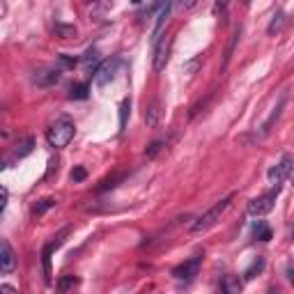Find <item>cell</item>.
Masks as SVG:
<instances>
[{"instance_id":"1","label":"cell","mask_w":294,"mask_h":294,"mask_svg":"<svg viewBox=\"0 0 294 294\" xmlns=\"http://www.w3.org/2000/svg\"><path fill=\"white\" fill-rule=\"evenodd\" d=\"M74 133H76L74 119L60 117V119H55V122L48 127V131H46V140H48L51 147H55V150H62V147H67L69 142H71Z\"/></svg>"},{"instance_id":"2","label":"cell","mask_w":294,"mask_h":294,"mask_svg":"<svg viewBox=\"0 0 294 294\" xmlns=\"http://www.w3.org/2000/svg\"><path fill=\"white\" fill-rule=\"evenodd\" d=\"M230 202H232V195L223 198V200H218L214 207H209V209H207L205 214H202L200 218L191 225V232L198 234V232H205V230H209L211 225H216V220H220V216H223V211L230 207Z\"/></svg>"},{"instance_id":"3","label":"cell","mask_w":294,"mask_h":294,"mask_svg":"<svg viewBox=\"0 0 294 294\" xmlns=\"http://www.w3.org/2000/svg\"><path fill=\"white\" fill-rule=\"evenodd\" d=\"M292 170H294V156L292 154H283L278 163H276L274 168L266 173V177H269L271 184H283L285 179L292 175Z\"/></svg>"},{"instance_id":"4","label":"cell","mask_w":294,"mask_h":294,"mask_svg":"<svg viewBox=\"0 0 294 294\" xmlns=\"http://www.w3.org/2000/svg\"><path fill=\"white\" fill-rule=\"evenodd\" d=\"M276 198H278V188L271 193H266V195H260V198H253L251 202H248V214L251 216H264L269 214L271 209H274L276 205Z\"/></svg>"},{"instance_id":"5","label":"cell","mask_w":294,"mask_h":294,"mask_svg":"<svg viewBox=\"0 0 294 294\" xmlns=\"http://www.w3.org/2000/svg\"><path fill=\"white\" fill-rule=\"evenodd\" d=\"M117 69H119V58H110V60H106V62H101L99 67H96V71H94L96 87H106V85H108V83L115 78Z\"/></svg>"},{"instance_id":"6","label":"cell","mask_w":294,"mask_h":294,"mask_svg":"<svg viewBox=\"0 0 294 294\" xmlns=\"http://www.w3.org/2000/svg\"><path fill=\"white\" fill-rule=\"evenodd\" d=\"M200 264H202V255H193L191 260H186L184 264L175 266V269H173V276H175L177 280L191 283V280L198 276V271H200Z\"/></svg>"},{"instance_id":"7","label":"cell","mask_w":294,"mask_h":294,"mask_svg":"<svg viewBox=\"0 0 294 294\" xmlns=\"http://www.w3.org/2000/svg\"><path fill=\"white\" fill-rule=\"evenodd\" d=\"M62 78V69L60 67H39L32 76V83L37 87H53L55 83H60Z\"/></svg>"},{"instance_id":"8","label":"cell","mask_w":294,"mask_h":294,"mask_svg":"<svg viewBox=\"0 0 294 294\" xmlns=\"http://www.w3.org/2000/svg\"><path fill=\"white\" fill-rule=\"evenodd\" d=\"M32 150H35V138L28 136L26 140H21L18 145H14V150L9 152L7 156H5V168H9V165H14L16 161L26 159L28 154H32Z\"/></svg>"},{"instance_id":"9","label":"cell","mask_w":294,"mask_h":294,"mask_svg":"<svg viewBox=\"0 0 294 294\" xmlns=\"http://www.w3.org/2000/svg\"><path fill=\"white\" fill-rule=\"evenodd\" d=\"M170 44H173V39H170L168 35H163V37L159 39V44L154 46V71H163L165 62H168Z\"/></svg>"},{"instance_id":"10","label":"cell","mask_w":294,"mask_h":294,"mask_svg":"<svg viewBox=\"0 0 294 294\" xmlns=\"http://www.w3.org/2000/svg\"><path fill=\"white\" fill-rule=\"evenodd\" d=\"M14 266H16V255H14L7 239H3V241H0V271L7 276L14 271Z\"/></svg>"},{"instance_id":"11","label":"cell","mask_w":294,"mask_h":294,"mask_svg":"<svg viewBox=\"0 0 294 294\" xmlns=\"http://www.w3.org/2000/svg\"><path fill=\"white\" fill-rule=\"evenodd\" d=\"M285 104H287V94H280V99H278V104H276V108L271 110V115L264 119V124H262V127H260V131L255 133L257 138H264L266 133L271 131V127H274V124H276V119H278V117H280V113H283Z\"/></svg>"},{"instance_id":"12","label":"cell","mask_w":294,"mask_h":294,"mask_svg":"<svg viewBox=\"0 0 294 294\" xmlns=\"http://www.w3.org/2000/svg\"><path fill=\"white\" fill-rule=\"evenodd\" d=\"M53 30H55V35H58L60 39H71V37L78 35L76 26H71V23H62V21H55Z\"/></svg>"},{"instance_id":"13","label":"cell","mask_w":294,"mask_h":294,"mask_svg":"<svg viewBox=\"0 0 294 294\" xmlns=\"http://www.w3.org/2000/svg\"><path fill=\"white\" fill-rule=\"evenodd\" d=\"M223 294H241V280L239 276H225L223 283H220Z\"/></svg>"},{"instance_id":"14","label":"cell","mask_w":294,"mask_h":294,"mask_svg":"<svg viewBox=\"0 0 294 294\" xmlns=\"http://www.w3.org/2000/svg\"><path fill=\"white\" fill-rule=\"evenodd\" d=\"M53 243H46L44 248H41V266H44V278L46 283H51V253H53Z\"/></svg>"},{"instance_id":"15","label":"cell","mask_w":294,"mask_h":294,"mask_svg":"<svg viewBox=\"0 0 294 294\" xmlns=\"http://www.w3.org/2000/svg\"><path fill=\"white\" fill-rule=\"evenodd\" d=\"M81 62L85 64L87 69H90V67H96V64L101 62V53H99V48H94V46H92V48H87L85 53H83Z\"/></svg>"},{"instance_id":"16","label":"cell","mask_w":294,"mask_h":294,"mask_svg":"<svg viewBox=\"0 0 294 294\" xmlns=\"http://www.w3.org/2000/svg\"><path fill=\"white\" fill-rule=\"evenodd\" d=\"M90 94V85L87 83H74L69 87V99H87Z\"/></svg>"},{"instance_id":"17","label":"cell","mask_w":294,"mask_h":294,"mask_svg":"<svg viewBox=\"0 0 294 294\" xmlns=\"http://www.w3.org/2000/svg\"><path fill=\"white\" fill-rule=\"evenodd\" d=\"M285 21H287V18H285V12H276L274 18H271V23H269V28H266V32H269V35H278V32L283 30Z\"/></svg>"},{"instance_id":"18","label":"cell","mask_w":294,"mask_h":294,"mask_svg":"<svg viewBox=\"0 0 294 294\" xmlns=\"http://www.w3.org/2000/svg\"><path fill=\"white\" fill-rule=\"evenodd\" d=\"M239 35H241V28H234L232 37H230V44H228V48H225V58H223V67H228L230 58H232V53H234V46H237V41H239Z\"/></svg>"},{"instance_id":"19","label":"cell","mask_w":294,"mask_h":294,"mask_svg":"<svg viewBox=\"0 0 294 294\" xmlns=\"http://www.w3.org/2000/svg\"><path fill=\"white\" fill-rule=\"evenodd\" d=\"M51 207H55V200H53V198H44V200H39V202H35V205H32V216L46 214Z\"/></svg>"},{"instance_id":"20","label":"cell","mask_w":294,"mask_h":294,"mask_svg":"<svg viewBox=\"0 0 294 294\" xmlns=\"http://www.w3.org/2000/svg\"><path fill=\"white\" fill-rule=\"evenodd\" d=\"M159 115H161V110H159V101H152V106L147 108V113H145V122H147V127H156V122H159Z\"/></svg>"},{"instance_id":"21","label":"cell","mask_w":294,"mask_h":294,"mask_svg":"<svg viewBox=\"0 0 294 294\" xmlns=\"http://www.w3.org/2000/svg\"><path fill=\"white\" fill-rule=\"evenodd\" d=\"M129 113H131V101L124 99L122 104H119V133L127 129V119H129Z\"/></svg>"},{"instance_id":"22","label":"cell","mask_w":294,"mask_h":294,"mask_svg":"<svg viewBox=\"0 0 294 294\" xmlns=\"http://www.w3.org/2000/svg\"><path fill=\"white\" fill-rule=\"evenodd\" d=\"M262 269H264V257H257V260L253 262V264L248 266L246 271H243V278H246V280H253L257 274H260Z\"/></svg>"},{"instance_id":"23","label":"cell","mask_w":294,"mask_h":294,"mask_svg":"<svg viewBox=\"0 0 294 294\" xmlns=\"http://www.w3.org/2000/svg\"><path fill=\"white\" fill-rule=\"evenodd\" d=\"M253 234H255L260 241H269V239H271V230L266 228L264 220H257V225L253 228Z\"/></svg>"},{"instance_id":"24","label":"cell","mask_w":294,"mask_h":294,"mask_svg":"<svg viewBox=\"0 0 294 294\" xmlns=\"http://www.w3.org/2000/svg\"><path fill=\"white\" fill-rule=\"evenodd\" d=\"M71 285H76V278H74L71 274H64L62 278L58 280V294H64L69 287H71Z\"/></svg>"},{"instance_id":"25","label":"cell","mask_w":294,"mask_h":294,"mask_svg":"<svg viewBox=\"0 0 294 294\" xmlns=\"http://www.w3.org/2000/svg\"><path fill=\"white\" fill-rule=\"evenodd\" d=\"M161 150H163V140H154V142H150V145H147L145 156H147V159H154Z\"/></svg>"},{"instance_id":"26","label":"cell","mask_w":294,"mask_h":294,"mask_svg":"<svg viewBox=\"0 0 294 294\" xmlns=\"http://www.w3.org/2000/svg\"><path fill=\"white\" fill-rule=\"evenodd\" d=\"M85 179H87V170L83 168V165H76V168L71 170V182L81 184V182H85Z\"/></svg>"},{"instance_id":"27","label":"cell","mask_w":294,"mask_h":294,"mask_svg":"<svg viewBox=\"0 0 294 294\" xmlns=\"http://www.w3.org/2000/svg\"><path fill=\"white\" fill-rule=\"evenodd\" d=\"M200 64H202V55H195V58H193V60H188V62H184V74H193V71H195V69L198 67H200Z\"/></svg>"},{"instance_id":"28","label":"cell","mask_w":294,"mask_h":294,"mask_svg":"<svg viewBox=\"0 0 294 294\" xmlns=\"http://www.w3.org/2000/svg\"><path fill=\"white\" fill-rule=\"evenodd\" d=\"M122 177H124V175H115V177H110V179H104V182H101V186H99V191H108V188L117 186V182Z\"/></svg>"},{"instance_id":"29","label":"cell","mask_w":294,"mask_h":294,"mask_svg":"<svg viewBox=\"0 0 294 294\" xmlns=\"http://www.w3.org/2000/svg\"><path fill=\"white\" fill-rule=\"evenodd\" d=\"M60 62H62L64 67H74V64H76L78 60H76V58H69V55H64V53H62V55H60Z\"/></svg>"},{"instance_id":"30","label":"cell","mask_w":294,"mask_h":294,"mask_svg":"<svg viewBox=\"0 0 294 294\" xmlns=\"http://www.w3.org/2000/svg\"><path fill=\"white\" fill-rule=\"evenodd\" d=\"M113 7V3H104V5H94L92 7V14H101V12H106V9H110Z\"/></svg>"},{"instance_id":"31","label":"cell","mask_w":294,"mask_h":294,"mask_svg":"<svg viewBox=\"0 0 294 294\" xmlns=\"http://www.w3.org/2000/svg\"><path fill=\"white\" fill-rule=\"evenodd\" d=\"M0 292L3 294H16V289H14L12 285H0Z\"/></svg>"},{"instance_id":"32","label":"cell","mask_w":294,"mask_h":294,"mask_svg":"<svg viewBox=\"0 0 294 294\" xmlns=\"http://www.w3.org/2000/svg\"><path fill=\"white\" fill-rule=\"evenodd\" d=\"M287 278H289V283L294 285V264H287Z\"/></svg>"},{"instance_id":"33","label":"cell","mask_w":294,"mask_h":294,"mask_svg":"<svg viewBox=\"0 0 294 294\" xmlns=\"http://www.w3.org/2000/svg\"><path fill=\"white\" fill-rule=\"evenodd\" d=\"M292 241H294V230H292Z\"/></svg>"}]
</instances>
